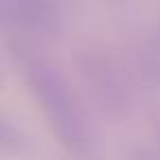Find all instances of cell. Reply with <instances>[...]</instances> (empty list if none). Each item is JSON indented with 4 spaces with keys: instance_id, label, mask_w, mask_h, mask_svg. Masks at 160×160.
<instances>
[{
    "instance_id": "2",
    "label": "cell",
    "mask_w": 160,
    "mask_h": 160,
    "mask_svg": "<svg viewBox=\"0 0 160 160\" xmlns=\"http://www.w3.org/2000/svg\"><path fill=\"white\" fill-rule=\"evenodd\" d=\"M0 24L18 33L48 38L62 24L59 0H0Z\"/></svg>"
},
{
    "instance_id": "3",
    "label": "cell",
    "mask_w": 160,
    "mask_h": 160,
    "mask_svg": "<svg viewBox=\"0 0 160 160\" xmlns=\"http://www.w3.org/2000/svg\"><path fill=\"white\" fill-rule=\"evenodd\" d=\"M83 72H86V77L90 81V90L103 103V108L114 110V108H123L125 105L127 86L123 81L121 70L114 66L112 59L90 55L88 62L83 64Z\"/></svg>"
},
{
    "instance_id": "1",
    "label": "cell",
    "mask_w": 160,
    "mask_h": 160,
    "mask_svg": "<svg viewBox=\"0 0 160 160\" xmlns=\"http://www.w3.org/2000/svg\"><path fill=\"white\" fill-rule=\"evenodd\" d=\"M24 75L55 140L66 151L86 156L92 149L90 125L64 75L40 57L24 59Z\"/></svg>"
}]
</instances>
